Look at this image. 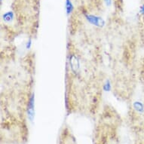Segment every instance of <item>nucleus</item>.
I'll return each mask as SVG.
<instances>
[{
    "mask_svg": "<svg viewBox=\"0 0 144 144\" xmlns=\"http://www.w3.org/2000/svg\"><path fill=\"white\" fill-rule=\"evenodd\" d=\"M87 20L91 23V24L97 26V27H102L105 25V21L103 20L102 18H100V17H97V16H94V15H91V14H89V15H86L85 16Z\"/></svg>",
    "mask_w": 144,
    "mask_h": 144,
    "instance_id": "nucleus-1",
    "label": "nucleus"
},
{
    "mask_svg": "<svg viewBox=\"0 0 144 144\" xmlns=\"http://www.w3.org/2000/svg\"><path fill=\"white\" fill-rule=\"evenodd\" d=\"M34 93H33L30 96V98L29 100V103H28V109H27V114H28V118L30 120V122L33 121L34 118Z\"/></svg>",
    "mask_w": 144,
    "mask_h": 144,
    "instance_id": "nucleus-2",
    "label": "nucleus"
},
{
    "mask_svg": "<svg viewBox=\"0 0 144 144\" xmlns=\"http://www.w3.org/2000/svg\"><path fill=\"white\" fill-rule=\"evenodd\" d=\"M69 63H70V67L72 69V70L74 73H77L80 68V63L79 61L78 60V58L74 55L72 54L69 57Z\"/></svg>",
    "mask_w": 144,
    "mask_h": 144,
    "instance_id": "nucleus-3",
    "label": "nucleus"
},
{
    "mask_svg": "<svg viewBox=\"0 0 144 144\" xmlns=\"http://www.w3.org/2000/svg\"><path fill=\"white\" fill-rule=\"evenodd\" d=\"M134 109L139 113H143L144 112V106L143 104L140 101H136L134 103Z\"/></svg>",
    "mask_w": 144,
    "mask_h": 144,
    "instance_id": "nucleus-4",
    "label": "nucleus"
},
{
    "mask_svg": "<svg viewBox=\"0 0 144 144\" xmlns=\"http://www.w3.org/2000/svg\"><path fill=\"white\" fill-rule=\"evenodd\" d=\"M14 18V14L12 11H8L3 14V20L6 23H10Z\"/></svg>",
    "mask_w": 144,
    "mask_h": 144,
    "instance_id": "nucleus-5",
    "label": "nucleus"
},
{
    "mask_svg": "<svg viewBox=\"0 0 144 144\" xmlns=\"http://www.w3.org/2000/svg\"><path fill=\"white\" fill-rule=\"evenodd\" d=\"M66 10H67V14H69L70 13H72V11L73 10V5L70 0H67V2H66Z\"/></svg>",
    "mask_w": 144,
    "mask_h": 144,
    "instance_id": "nucleus-6",
    "label": "nucleus"
},
{
    "mask_svg": "<svg viewBox=\"0 0 144 144\" xmlns=\"http://www.w3.org/2000/svg\"><path fill=\"white\" fill-rule=\"evenodd\" d=\"M103 89H104L105 91H109L111 90V84H110V82L109 80L106 81L105 85H103Z\"/></svg>",
    "mask_w": 144,
    "mask_h": 144,
    "instance_id": "nucleus-7",
    "label": "nucleus"
},
{
    "mask_svg": "<svg viewBox=\"0 0 144 144\" xmlns=\"http://www.w3.org/2000/svg\"><path fill=\"white\" fill-rule=\"evenodd\" d=\"M105 1V3H106V5L107 6H110L111 5V4H112V0H104Z\"/></svg>",
    "mask_w": 144,
    "mask_h": 144,
    "instance_id": "nucleus-8",
    "label": "nucleus"
},
{
    "mask_svg": "<svg viewBox=\"0 0 144 144\" xmlns=\"http://www.w3.org/2000/svg\"><path fill=\"white\" fill-rule=\"evenodd\" d=\"M140 12L141 14H144V5H143L140 7Z\"/></svg>",
    "mask_w": 144,
    "mask_h": 144,
    "instance_id": "nucleus-9",
    "label": "nucleus"
},
{
    "mask_svg": "<svg viewBox=\"0 0 144 144\" xmlns=\"http://www.w3.org/2000/svg\"><path fill=\"white\" fill-rule=\"evenodd\" d=\"M31 47V40L29 39V41L27 42V49H29Z\"/></svg>",
    "mask_w": 144,
    "mask_h": 144,
    "instance_id": "nucleus-10",
    "label": "nucleus"
}]
</instances>
